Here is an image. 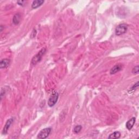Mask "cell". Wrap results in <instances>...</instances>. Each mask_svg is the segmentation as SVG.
Listing matches in <instances>:
<instances>
[{
  "mask_svg": "<svg viewBox=\"0 0 139 139\" xmlns=\"http://www.w3.org/2000/svg\"><path fill=\"white\" fill-rule=\"evenodd\" d=\"M46 51V50L45 48H42V49L38 52V53L36 54L34 57L32 58V62H31L32 64L34 65H36L37 63H39L41 61V59H42L43 56L45 53Z\"/></svg>",
  "mask_w": 139,
  "mask_h": 139,
  "instance_id": "cell-1",
  "label": "cell"
},
{
  "mask_svg": "<svg viewBox=\"0 0 139 139\" xmlns=\"http://www.w3.org/2000/svg\"><path fill=\"white\" fill-rule=\"evenodd\" d=\"M59 98V94L57 91H53L52 92L49 99L48 100V105L50 107H53L57 102Z\"/></svg>",
  "mask_w": 139,
  "mask_h": 139,
  "instance_id": "cell-2",
  "label": "cell"
},
{
  "mask_svg": "<svg viewBox=\"0 0 139 139\" xmlns=\"http://www.w3.org/2000/svg\"><path fill=\"white\" fill-rule=\"evenodd\" d=\"M128 30V25L125 24H121L118 25L115 29V34L117 35H123L127 32Z\"/></svg>",
  "mask_w": 139,
  "mask_h": 139,
  "instance_id": "cell-3",
  "label": "cell"
},
{
  "mask_svg": "<svg viewBox=\"0 0 139 139\" xmlns=\"http://www.w3.org/2000/svg\"><path fill=\"white\" fill-rule=\"evenodd\" d=\"M51 128H46L41 130L37 135V138L40 139H44L47 138L51 132Z\"/></svg>",
  "mask_w": 139,
  "mask_h": 139,
  "instance_id": "cell-4",
  "label": "cell"
},
{
  "mask_svg": "<svg viewBox=\"0 0 139 139\" xmlns=\"http://www.w3.org/2000/svg\"><path fill=\"white\" fill-rule=\"evenodd\" d=\"M122 65L121 64H117V65H115L114 67H112L111 70H110V74H114L116 73H117L119 71H121L122 69Z\"/></svg>",
  "mask_w": 139,
  "mask_h": 139,
  "instance_id": "cell-5",
  "label": "cell"
},
{
  "mask_svg": "<svg viewBox=\"0 0 139 139\" xmlns=\"http://www.w3.org/2000/svg\"><path fill=\"white\" fill-rule=\"evenodd\" d=\"M10 60L9 59H3L0 62V68L1 69L8 67L10 64Z\"/></svg>",
  "mask_w": 139,
  "mask_h": 139,
  "instance_id": "cell-6",
  "label": "cell"
},
{
  "mask_svg": "<svg viewBox=\"0 0 139 139\" xmlns=\"http://www.w3.org/2000/svg\"><path fill=\"white\" fill-rule=\"evenodd\" d=\"M135 121H136V118L133 117L131 118H130L129 120H128L126 123V128L128 130H131L133 128V127L135 123Z\"/></svg>",
  "mask_w": 139,
  "mask_h": 139,
  "instance_id": "cell-7",
  "label": "cell"
},
{
  "mask_svg": "<svg viewBox=\"0 0 139 139\" xmlns=\"http://www.w3.org/2000/svg\"><path fill=\"white\" fill-rule=\"evenodd\" d=\"M13 121V120L12 118L9 119L8 121H7L6 125H5L4 128H3V129L2 133L3 134H6L7 133V132H8V130L9 128H10V126H11V125H12Z\"/></svg>",
  "mask_w": 139,
  "mask_h": 139,
  "instance_id": "cell-8",
  "label": "cell"
},
{
  "mask_svg": "<svg viewBox=\"0 0 139 139\" xmlns=\"http://www.w3.org/2000/svg\"><path fill=\"white\" fill-rule=\"evenodd\" d=\"M44 3V1L43 0H36L34 1L32 4V8L33 9H36L38 8L39 7L41 6Z\"/></svg>",
  "mask_w": 139,
  "mask_h": 139,
  "instance_id": "cell-9",
  "label": "cell"
},
{
  "mask_svg": "<svg viewBox=\"0 0 139 139\" xmlns=\"http://www.w3.org/2000/svg\"><path fill=\"white\" fill-rule=\"evenodd\" d=\"M21 15L20 13H17L14 15L13 18V22L15 25H17L19 24V22L21 20Z\"/></svg>",
  "mask_w": 139,
  "mask_h": 139,
  "instance_id": "cell-10",
  "label": "cell"
},
{
  "mask_svg": "<svg viewBox=\"0 0 139 139\" xmlns=\"http://www.w3.org/2000/svg\"><path fill=\"white\" fill-rule=\"evenodd\" d=\"M121 133L119 131H115L113 133L111 134L108 137L109 139H118L121 137Z\"/></svg>",
  "mask_w": 139,
  "mask_h": 139,
  "instance_id": "cell-11",
  "label": "cell"
},
{
  "mask_svg": "<svg viewBox=\"0 0 139 139\" xmlns=\"http://www.w3.org/2000/svg\"><path fill=\"white\" fill-rule=\"evenodd\" d=\"M82 129V127L81 125H78V126H75L73 128V132L76 134H78V133L80 132Z\"/></svg>",
  "mask_w": 139,
  "mask_h": 139,
  "instance_id": "cell-12",
  "label": "cell"
},
{
  "mask_svg": "<svg viewBox=\"0 0 139 139\" xmlns=\"http://www.w3.org/2000/svg\"><path fill=\"white\" fill-rule=\"evenodd\" d=\"M139 72V66L137 65L133 69L132 72L134 74H138Z\"/></svg>",
  "mask_w": 139,
  "mask_h": 139,
  "instance_id": "cell-13",
  "label": "cell"
},
{
  "mask_svg": "<svg viewBox=\"0 0 139 139\" xmlns=\"http://www.w3.org/2000/svg\"><path fill=\"white\" fill-rule=\"evenodd\" d=\"M138 82H136V84H135V85H134L132 86V87H131V91H135V90L138 88Z\"/></svg>",
  "mask_w": 139,
  "mask_h": 139,
  "instance_id": "cell-14",
  "label": "cell"
},
{
  "mask_svg": "<svg viewBox=\"0 0 139 139\" xmlns=\"http://www.w3.org/2000/svg\"><path fill=\"white\" fill-rule=\"evenodd\" d=\"M25 2H26V1H17V3L20 6H24V3H25Z\"/></svg>",
  "mask_w": 139,
  "mask_h": 139,
  "instance_id": "cell-15",
  "label": "cell"
},
{
  "mask_svg": "<svg viewBox=\"0 0 139 139\" xmlns=\"http://www.w3.org/2000/svg\"><path fill=\"white\" fill-rule=\"evenodd\" d=\"M3 31V26H1V32H2Z\"/></svg>",
  "mask_w": 139,
  "mask_h": 139,
  "instance_id": "cell-16",
  "label": "cell"
}]
</instances>
